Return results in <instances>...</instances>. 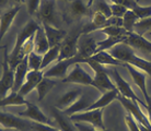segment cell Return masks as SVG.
<instances>
[{"label":"cell","mask_w":151,"mask_h":131,"mask_svg":"<svg viewBox=\"0 0 151 131\" xmlns=\"http://www.w3.org/2000/svg\"><path fill=\"white\" fill-rule=\"evenodd\" d=\"M110 54L123 64H132L135 68L142 70L151 77V62L144 59L142 57L138 56L135 52L134 48L127 44H125V43L117 44L113 48L110 49Z\"/></svg>","instance_id":"1"},{"label":"cell","mask_w":151,"mask_h":131,"mask_svg":"<svg viewBox=\"0 0 151 131\" xmlns=\"http://www.w3.org/2000/svg\"><path fill=\"white\" fill-rule=\"evenodd\" d=\"M41 26L35 22L34 20H31L30 22H27L25 25L23 26V29L20 31L18 35H17V41H15V45L12 49L11 54L9 56V64L12 70H14L17 66L22 61L21 57H20V52L22 48L23 44L35 34V32L40 29Z\"/></svg>","instance_id":"2"},{"label":"cell","mask_w":151,"mask_h":131,"mask_svg":"<svg viewBox=\"0 0 151 131\" xmlns=\"http://www.w3.org/2000/svg\"><path fill=\"white\" fill-rule=\"evenodd\" d=\"M91 67V69L94 72V77H93V87L98 89L101 93H105L107 91L116 90V85L112 82L109 74H107V70L105 69V66L95 62L93 60L88 59L86 61Z\"/></svg>","instance_id":"3"},{"label":"cell","mask_w":151,"mask_h":131,"mask_svg":"<svg viewBox=\"0 0 151 131\" xmlns=\"http://www.w3.org/2000/svg\"><path fill=\"white\" fill-rule=\"evenodd\" d=\"M69 119L73 122H87L99 130H106L103 122V108L86 110L69 116Z\"/></svg>","instance_id":"4"},{"label":"cell","mask_w":151,"mask_h":131,"mask_svg":"<svg viewBox=\"0 0 151 131\" xmlns=\"http://www.w3.org/2000/svg\"><path fill=\"white\" fill-rule=\"evenodd\" d=\"M14 84V70L9 64V54L4 50V58L2 61V77L0 79V100L4 98L8 93L12 91Z\"/></svg>","instance_id":"5"},{"label":"cell","mask_w":151,"mask_h":131,"mask_svg":"<svg viewBox=\"0 0 151 131\" xmlns=\"http://www.w3.org/2000/svg\"><path fill=\"white\" fill-rule=\"evenodd\" d=\"M98 48V42L93 37H81L78 42V52L73 58L76 64L86 62L88 59H90L94 54H96Z\"/></svg>","instance_id":"6"},{"label":"cell","mask_w":151,"mask_h":131,"mask_svg":"<svg viewBox=\"0 0 151 131\" xmlns=\"http://www.w3.org/2000/svg\"><path fill=\"white\" fill-rule=\"evenodd\" d=\"M117 100L121 102L122 105L125 107V109L128 112V114H130V115L136 119V121L138 122V124L142 125V126H145L146 128H148V129H150L151 130L150 121H149V119H148V117L142 112V110H141V108H140V105L138 102L124 97V96H122L121 94L118 95Z\"/></svg>","instance_id":"7"},{"label":"cell","mask_w":151,"mask_h":131,"mask_svg":"<svg viewBox=\"0 0 151 131\" xmlns=\"http://www.w3.org/2000/svg\"><path fill=\"white\" fill-rule=\"evenodd\" d=\"M38 20L55 27L58 26L56 13V0H42L37 12Z\"/></svg>","instance_id":"8"},{"label":"cell","mask_w":151,"mask_h":131,"mask_svg":"<svg viewBox=\"0 0 151 131\" xmlns=\"http://www.w3.org/2000/svg\"><path fill=\"white\" fill-rule=\"evenodd\" d=\"M0 125L7 129H14L19 131H27L31 129V122L27 120L2 110H0Z\"/></svg>","instance_id":"9"},{"label":"cell","mask_w":151,"mask_h":131,"mask_svg":"<svg viewBox=\"0 0 151 131\" xmlns=\"http://www.w3.org/2000/svg\"><path fill=\"white\" fill-rule=\"evenodd\" d=\"M80 35H81V32L65 37V39L60 44V52H59L58 61L71 59L77 55V52H78V42H79Z\"/></svg>","instance_id":"10"},{"label":"cell","mask_w":151,"mask_h":131,"mask_svg":"<svg viewBox=\"0 0 151 131\" xmlns=\"http://www.w3.org/2000/svg\"><path fill=\"white\" fill-rule=\"evenodd\" d=\"M63 83H77L81 85L93 86V77L88 73L80 64H73L71 72L63 79Z\"/></svg>","instance_id":"11"},{"label":"cell","mask_w":151,"mask_h":131,"mask_svg":"<svg viewBox=\"0 0 151 131\" xmlns=\"http://www.w3.org/2000/svg\"><path fill=\"white\" fill-rule=\"evenodd\" d=\"M113 77H114V80H115V85H116V89L117 91L119 92L122 96H124L126 98H129V100H132V101H137L139 104H141L142 106H146V103L145 101L142 100H140L138 96H137V94L134 92V90L132 89V86L129 85V83L127 81H125V79H123L121 74H119V72L117 71L116 69H114L113 71Z\"/></svg>","instance_id":"12"},{"label":"cell","mask_w":151,"mask_h":131,"mask_svg":"<svg viewBox=\"0 0 151 131\" xmlns=\"http://www.w3.org/2000/svg\"><path fill=\"white\" fill-rule=\"evenodd\" d=\"M44 78V71L43 70H30L27 72L25 81L21 86L18 93L21 94L22 96H25L29 93H31L33 90L36 89L38 83L42 81V79Z\"/></svg>","instance_id":"13"},{"label":"cell","mask_w":151,"mask_h":131,"mask_svg":"<svg viewBox=\"0 0 151 131\" xmlns=\"http://www.w3.org/2000/svg\"><path fill=\"white\" fill-rule=\"evenodd\" d=\"M124 43L132 47L134 49L136 48L140 52L151 54V41H149L145 36L135 33V32H129L128 36L126 37Z\"/></svg>","instance_id":"14"},{"label":"cell","mask_w":151,"mask_h":131,"mask_svg":"<svg viewBox=\"0 0 151 131\" xmlns=\"http://www.w3.org/2000/svg\"><path fill=\"white\" fill-rule=\"evenodd\" d=\"M27 106V108L22 110V112H18V116L22 117V118H27V119H31L35 121V122H40V124H46L48 125L49 119L47 118L44 112H42L41 109L38 108L36 105L32 104V103H29Z\"/></svg>","instance_id":"15"},{"label":"cell","mask_w":151,"mask_h":131,"mask_svg":"<svg viewBox=\"0 0 151 131\" xmlns=\"http://www.w3.org/2000/svg\"><path fill=\"white\" fill-rule=\"evenodd\" d=\"M43 30L45 32V35L47 37V41L49 43L50 47H55L57 45H60L63 41L65 39L67 32L61 30L59 27H55L53 25H49L47 23H42Z\"/></svg>","instance_id":"16"},{"label":"cell","mask_w":151,"mask_h":131,"mask_svg":"<svg viewBox=\"0 0 151 131\" xmlns=\"http://www.w3.org/2000/svg\"><path fill=\"white\" fill-rule=\"evenodd\" d=\"M72 64H76L75 58L67 60H61L58 61L55 66H53L52 68H49L48 70L44 71V77L46 78H61L64 79L67 77V71L68 68Z\"/></svg>","instance_id":"17"},{"label":"cell","mask_w":151,"mask_h":131,"mask_svg":"<svg viewBox=\"0 0 151 131\" xmlns=\"http://www.w3.org/2000/svg\"><path fill=\"white\" fill-rule=\"evenodd\" d=\"M19 11L20 6L17 4V6L12 7L11 9L7 10L0 15V43H1V39L4 38V36L6 35V33L9 31L12 22L14 21V18L19 13Z\"/></svg>","instance_id":"18"},{"label":"cell","mask_w":151,"mask_h":131,"mask_svg":"<svg viewBox=\"0 0 151 131\" xmlns=\"http://www.w3.org/2000/svg\"><path fill=\"white\" fill-rule=\"evenodd\" d=\"M123 67L126 68L128 72L130 73V77H132L134 83L136 84L139 90L141 91V93L144 95V97L148 96V91H147V79H146V74L144 72H140L139 70H137V68H135L132 64H123Z\"/></svg>","instance_id":"19"},{"label":"cell","mask_w":151,"mask_h":131,"mask_svg":"<svg viewBox=\"0 0 151 131\" xmlns=\"http://www.w3.org/2000/svg\"><path fill=\"white\" fill-rule=\"evenodd\" d=\"M29 71L30 70H29V64H27V57H25L14 69V84H13L12 92H19L21 86L25 81Z\"/></svg>","instance_id":"20"},{"label":"cell","mask_w":151,"mask_h":131,"mask_svg":"<svg viewBox=\"0 0 151 131\" xmlns=\"http://www.w3.org/2000/svg\"><path fill=\"white\" fill-rule=\"evenodd\" d=\"M94 102V100L91 96H89V95H82L71 106H69L67 109H65L64 114L66 116H71V115H75V114H78V112H84Z\"/></svg>","instance_id":"21"},{"label":"cell","mask_w":151,"mask_h":131,"mask_svg":"<svg viewBox=\"0 0 151 131\" xmlns=\"http://www.w3.org/2000/svg\"><path fill=\"white\" fill-rule=\"evenodd\" d=\"M118 95H119V92L116 90H112V91H107L105 93L102 94V96L96 100L94 103H92V104L88 107L86 110H92V109H100V108H104L106 107L107 105H110L112 102H114L115 100H117L118 97ZM84 110V112H86Z\"/></svg>","instance_id":"22"},{"label":"cell","mask_w":151,"mask_h":131,"mask_svg":"<svg viewBox=\"0 0 151 131\" xmlns=\"http://www.w3.org/2000/svg\"><path fill=\"white\" fill-rule=\"evenodd\" d=\"M50 46L47 41V37L45 35V32L43 27H40L34 34V52L38 55L44 56L48 52Z\"/></svg>","instance_id":"23"},{"label":"cell","mask_w":151,"mask_h":131,"mask_svg":"<svg viewBox=\"0 0 151 131\" xmlns=\"http://www.w3.org/2000/svg\"><path fill=\"white\" fill-rule=\"evenodd\" d=\"M50 110H52L54 119L56 120V122L59 126L60 131H76L75 124L72 125L71 120L66 117L63 110L58 109L57 107H52Z\"/></svg>","instance_id":"24"},{"label":"cell","mask_w":151,"mask_h":131,"mask_svg":"<svg viewBox=\"0 0 151 131\" xmlns=\"http://www.w3.org/2000/svg\"><path fill=\"white\" fill-rule=\"evenodd\" d=\"M80 96H81V90H79V89L69 91V92L65 93L64 95H61L59 97V100L57 101L56 107L64 112L65 109H67L69 106H71Z\"/></svg>","instance_id":"25"},{"label":"cell","mask_w":151,"mask_h":131,"mask_svg":"<svg viewBox=\"0 0 151 131\" xmlns=\"http://www.w3.org/2000/svg\"><path fill=\"white\" fill-rule=\"evenodd\" d=\"M29 102L18 92H12L8 94L4 98L0 100V108L6 107V106H22V105H27Z\"/></svg>","instance_id":"26"},{"label":"cell","mask_w":151,"mask_h":131,"mask_svg":"<svg viewBox=\"0 0 151 131\" xmlns=\"http://www.w3.org/2000/svg\"><path fill=\"white\" fill-rule=\"evenodd\" d=\"M90 59L100 64H103V66H123V62L117 60L116 58H114L110 52H96L91 57Z\"/></svg>","instance_id":"27"},{"label":"cell","mask_w":151,"mask_h":131,"mask_svg":"<svg viewBox=\"0 0 151 131\" xmlns=\"http://www.w3.org/2000/svg\"><path fill=\"white\" fill-rule=\"evenodd\" d=\"M70 13L72 16L78 19V18L90 15L91 10L88 7V4H83L82 0H72L70 2Z\"/></svg>","instance_id":"28"},{"label":"cell","mask_w":151,"mask_h":131,"mask_svg":"<svg viewBox=\"0 0 151 131\" xmlns=\"http://www.w3.org/2000/svg\"><path fill=\"white\" fill-rule=\"evenodd\" d=\"M55 85H56V81L55 80H52L50 78H46V77L42 79V81L36 86V90H37L38 94V101H43L46 97V95L49 93V91L52 90Z\"/></svg>","instance_id":"29"},{"label":"cell","mask_w":151,"mask_h":131,"mask_svg":"<svg viewBox=\"0 0 151 131\" xmlns=\"http://www.w3.org/2000/svg\"><path fill=\"white\" fill-rule=\"evenodd\" d=\"M59 52H60V45H57V46H55V47H50L48 52L43 56L41 70L44 71V69H45L47 66H49L53 61H58Z\"/></svg>","instance_id":"30"},{"label":"cell","mask_w":151,"mask_h":131,"mask_svg":"<svg viewBox=\"0 0 151 131\" xmlns=\"http://www.w3.org/2000/svg\"><path fill=\"white\" fill-rule=\"evenodd\" d=\"M121 43H124V39H122L119 37H114V36H107L105 39L98 42L96 52H107L111 48H113L114 46H116L117 44H121Z\"/></svg>","instance_id":"31"},{"label":"cell","mask_w":151,"mask_h":131,"mask_svg":"<svg viewBox=\"0 0 151 131\" xmlns=\"http://www.w3.org/2000/svg\"><path fill=\"white\" fill-rule=\"evenodd\" d=\"M103 34H105L107 36H114V37H119L122 39H126V37L128 36L129 32L125 30L123 26H117V25H113V26H109V27H105L101 30Z\"/></svg>","instance_id":"32"},{"label":"cell","mask_w":151,"mask_h":131,"mask_svg":"<svg viewBox=\"0 0 151 131\" xmlns=\"http://www.w3.org/2000/svg\"><path fill=\"white\" fill-rule=\"evenodd\" d=\"M139 20V18L136 15V13L132 10H128L125 13V15L122 18L123 21V27L127 32H134V26L136 24V22Z\"/></svg>","instance_id":"33"},{"label":"cell","mask_w":151,"mask_h":131,"mask_svg":"<svg viewBox=\"0 0 151 131\" xmlns=\"http://www.w3.org/2000/svg\"><path fill=\"white\" fill-rule=\"evenodd\" d=\"M151 31V16L146 18V19L138 20L134 26V32L144 36V34L149 33Z\"/></svg>","instance_id":"34"},{"label":"cell","mask_w":151,"mask_h":131,"mask_svg":"<svg viewBox=\"0 0 151 131\" xmlns=\"http://www.w3.org/2000/svg\"><path fill=\"white\" fill-rule=\"evenodd\" d=\"M43 56L38 55L35 52H32L27 56V64H29V70H41Z\"/></svg>","instance_id":"35"},{"label":"cell","mask_w":151,"mask_h":131,"mask_svg":"<svg viewBox=\"0 0 151 131\" xmlns=\"http://www.w3.org/2000/svg\"><path fill=\"white\" fill-rule=\"evenodd\" d=\"M132 10L136 13L139 20L151 16V6H139L138 4H136V6L132 8Z\"/></svg>","instance_id":"36"},{"label":"cell","mask_w":151,"mask_h":131,"mask_svg":"<svg viewBox=\"0 0 151 131\" xmlns=\"http://www.w3.org/2000/svg\"><path fill=\"white\" fill-rule=\"evenodd\" d=\"M95 12H99L101 14L105 15L107 19L112 16L111 6L106 4L104 0H96V2H95Z\"/></svg>","instance_id":"37"},{"label":"cell","mask_w":151,"mask_h":131,"mask_svg":"<svg viewBox=\"0 0 151 131\" xmlns=\"http://www.w3.org/2000/svg\"><path fill=\"white\" fill-rule=\"evenodd\" d=\"M111 10H112V16H115V18H123L125 15V13L128 11L129 9H127L124 6H121V4H111Z\"/></svg>","instance_id":"38"},{"label":"cell","mask_w":151,"mask_h":131,"mask_svg":"<svg viewBox=\"0 0 151 131\" xmlns=\"http://www.w3.org/2000/svg\"><path fill=\"white\" fill-rule=\"evenodd\" d=\"M31 130L32 131H60V129H57L46 124H40V122H31Z\"/></svg>","instance_id":"39"},{"label":"cell","mask_w":151,"mask_h":131,"mask_svg":"<svg viewBox=\"0 0 151 131\" xmlns=\"http://www.w3.org/2000/svg\"><path fill=\"white\" fill-rule=\"evenodd\" d=\"M42 0H27V12L30 15L37 14L40 6H41Z\"/></svg>","instance_id":"40"},{"label":"cell","mask_w":151,"mask_h":131,"mask_svg":"<svg viewBox=\"0 0 151 131\" xmlns=\"http://www.w3.org/2000/svg\"><path fill=\"white\" fill-rule=\"evenodd\" d=\"M125 122H126V125H127L129 131H140L139 125H138L136 119H135L130 114H128L127 116L125 117Z\"/></svg>","instance_id":"41"},{"label":"cell","mask_w":151,"mask_h":131,"mask_svg":"<svg viewBox=\"0 0 151 131\" xmlns=\"http://www.w3.org/2000/svg\"><path fill=\"white\" fill-rule=\"evenodd\" d=\"M112 4H121V6H124L127 9L132 10V8L136 6V4H138L135 0H111Z\"/></svg>","instance_id":"42"},{"label":"cell","mask_w":151,"mask_h":131,"mask_svg":"<svg viewBox=\"0 0 151 131\" xmlns=\"http://www.w3.org/2000/svg\"><path fill=\"white\" fill-rule=\"evenodd\" d=\"M76 129H78L79 131H109V130H99L96 128L92 127V126H88V125H83L80 122H75Z\"/></svg>","instance_id":"43"},{"label":"cell","mask_w":151,"mask_h":131,"mask_svg":"<svg viewBox=\"0 0 151 131\" xmlns=\"http://www.w3.org/2000/svg\"><path fill=\"white\" fill-rule=\"evenodd\" d=\"M144 101L146 103V109H147V112H148V119L150 121L151 124V96L150 95H148L146 97H144Z\"/></svg>","instance_id":"44"},{"label":"cell","mask_w":151,"mask_h":131,"mask_svg":"<svg viewBox=\"0 0 151 131\" xmlns=\"http://www.w3.org/2000/svg\"><path fill=\"white\" fill-rule=\"evenodd\" d=\"M139 125V129H140V131H151L150 129H148V128H146L145 126H142V125H140V124H138Z\"/></svg>","instance_id":"45"},{"label":"cell","mask_w":151,"mask_h":131,"mask_svg":"<svg viewBox=\"0 0 151 131\" xmlns=\"http://www.w3.org/2000/svg\"><path fill=\"white\" fill-rule=\"evenodd\" d=\"M9 0H0V7H4L8 4Z\"/></svg>","instance_id":"46"},{"label":"cell","mask_w":151,"mask_h":131,"mask_svg":"<svg viewBox=\"0 0 151 131\" xmlns=\"http://www.w3.org/2000/svg\"><path fill=\"white\" fill-rule=\"evenodd\" d=\"M12 1H14V2H17V4H24L27 0H12Z\"/></svg>","instance_id":"47"},{"label":"cell","mask_w":151,"mask_h":131,"mask_svg":"<svg viewBox=\"0 0 151 131\" xmlns=\"http://www.w3.org/2000/svg\"><path fill=\"white\" fill-rule=\"evenodd\" d=\"M94 1H95V0H89V2H88V7L90 8L91 6H92V4H94Z\"/></svg>","instance_id":"48"},{"label":"cell","mask_w":151,"mask_h":131,"mask_svg":"<svg viewBox=\"0 0 151 131\" xmlns=\"http://www.w3.org/2000/svg\"><path fill=\"white\" fill-rule=\"evenodd\" d=\"M147 35H148V39L150 41V39H151V31L149 32V33H147Z\"/></svg>","instance_id":"49"},{"label":"cell","mask_w":151,"mask_h":131,"mask_svg":"<svg viewBox=\"0 0 151 131\" xmlns=\"http://www.w3.org/2000/svg\"><path fill=\"white\" fill-rule=\"evenodd\" d=\"M6 47H7V46L4 45V46H0V49H2V48H6Z\"/></svg>","instance_id":"50"},{"label":"cell","mask_w":151,"mask_h":131,"mask_svg":"<svg viewBox=\"0 0 151 131\" xmlns=\"http://www.w3.org/2000/svg\"><path fill=\"white\" fill-rule=\"evenodd\" d=\"M0 131H6V130H4V129H1V128H0Z\"/></svg>","instance_id":"51"},{"label":"cell","mask_w":151,"mask_h":131,"mask_svg":"<svg viewBox=\"0 0 151 131\" xmlns=\"http://www.w3.org/2000/svg\"><path fill=\"white\" fill-rule=\"evenodd\" d=\"M66 1H70V2H71V1H72V0H66Z\"/></svg>","instance_id":"52"},{"label":"cell","mask_w":151,"mask_h":131,"mask_svg":"<svg viewBox=\"0 0 151 131\" xmlns=\"http://www.w3.org/2000/svg\"><path fill=\"white\" fill-rule=\"evenodd\" d=\"M136 1H137V2H139V1H140V0H136Z\"/></svg>","instance_id":"53"}]
</instances>
